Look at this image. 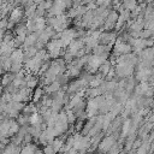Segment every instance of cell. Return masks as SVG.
<instances>
[{
  "instance_id": "cell-1",
  "label": "cell",
  "mask_w": 154,
  "mask_h": 154,
  "mask_svg": "<svg viewBox=\"0 0 154 154\" xmlns=\"http://www.w3.org/2000/svg\"><path fill=\"white\" fill-rule=\"evenodd\" d=\"M132 51V47L125 42V41H122L119 38H117L114 41V46H113V52L114 54L119 55V54H125V53H130Z\"/></svg>"
},
{
  "instance_id": "cell-2",
  "label": "cell",
  "mask_w": 154,
  "mask_h": 154,
  "mask_svg": "<svg viewBox=\"0 0 154 154\" xmlns=\"http://www.w3.org/2000/svg\"><path fill=\"white\" fill-rule=\"evenodd\" d=\"M117 140L113 136H107L106 138H101V141L99 142V149L101 152H108V149L112 147V144L116 142Z\"/></svg>"
},
{
  "instance_id": "cell-3",
  "label": "cell",
  "mask_w": 154,
  "mask_h": 154,
  "mask_svg": "<svg viewBox=\"0 0 154 154\" xmlns=\"http://www.w3.org/2000/svg\"><path fill=\"white\" fill-rule=\"evenodd\" d=\"M10 59L12 63H23V49H13L10 54Z\"/></svg>"
},
{
  "instance_id": "cell-4",
  "label": "cell",
  "mask_w": 154,
  "mask_h": 154,
  "mask_svg": "<svg viewBox=\"0 0 154 154\" xmlns=\"http://www.w3.org/2000/svg\"><path fill=\"white\" fill-rule=\"evenodd\" d=\"M112 67V64L108 61V60H105L103 63H101V65L97 67V70H99V72H100V75L102 76V77H105L106 76V73L109 71V69Z\"/></svg>"
},
{
  "instance_id": "cell-5",
  "label": "cell",
  "mask_w": 154,
  "mask_h": 154,
  "mask_svg": "<svg viewBox=\"0 0 154 154\" xmlns=\"http://www.w3.org/2000/svg\"><path fill=\"white\" fill-rule=\"evenodd\" d=\"M22 16H23V10L22 8H19V7H16L14 10H12L11 11V16H10V20H12V22H17L18 19H20L22 18Z\"/></svg>"
},
{
  "instance_id": "cell-6",
  "label": "cell",
  "mask_w": 154,
  "mask_h": 154,
  "mask_svg": "<svg viewBox=\"0 0 154 154\" xmlns=\"http://www.w3.org/2000/svg\"><path fill=\"white\" fill-rule=\"evenodd\" d=\"M13 78H14V73H5L2 77H1V79H0V84L2 85V87H6V85H8L12 81H13Z\"/></svg>"
},
{
  "instance_id": "cell-7",
  "label": "cell",
  "mask_w": 154,
  "mask_h": 154,
  "mask_svg": "<svg viewBox=\"0 0 154 154\" xmlns=\"http://www.w3.org/2000/svg\"><path fill=\"white\" fill-rule=\"evenodd\" d=\"M130 128H131V120L130 119H126L123 124H122V138L126 137L129 131H130Z\"/></svg>"
},
{
  "instance_id": "cell-8",
  "label": "cell",
  "mask_w": 154,
  "mask_h": 154,
  "mask_svg": "<svg viewBox=\"0 0 154 154\" xmlns=\"http://www.w3.org/2000/svg\"><path fill=\"white\" fill-rule=\"evenodd\" d=\"M20 152H22V153H35V152H38V149L36 148L35 144H31V143L29 142V143L24 144V147L20 149Z\"/></svg>"
},
{
  "instance_id": "cell-9",
  "label": "cell",
  "mask_w": 154,
  "mask_h": 154,
  "mask_svg": "<svg viewBox=\"0 0 154 154\" xmlns=\"http://www.w3.org/2000/svg\"><path fill=\"white\" fill-rule=\"evenodd\" d=\"M43 94H45V91H43L42 88H35V91H34V95H32V102L37 103Z\"/></svg>"
},
{
  "instance_id": "cell-10",
  "label": "cell",
  "mask_w": 154,
  "mask_h": 154,
  "mask_svg": "<svg viewBox=\"0 0 154 154\" xmlns=\"http://www.w3.org/2000/svg\"><path fill=\"white\" fill-rule=\"evenodd\" d=\"M152 36H153V30H152V29H146V28H143L142 30H140L138 37H141V38H148V37H152Z\"/></svg>"
},
{
  "instance_id": "cell-11",
  "label": "cell",
  "mask_w": 154,
  "mask_h": 154,
  "mask_svg": "<svg viewBox=\"0 0 154 154\" xmlns=\"http://www.w3.org/2000/svg\"><path fill=\"white\" fill-rule=\"evenodd\" d=\"M14 32H16L17 35H19V34H26V25H25L24 23L17 24V25L14 26Z\"/></svg>"
},
{
  "instance_id": "cell-12",
  "label": "cell",
  "mask_w": 154,
  "mask_h": 154,
  "mask_svg": "<svg viewBox=\"0 0 154 154\" xmlns=\"http://www.w3.org/2000/svg\"><path fill=\"white\" fill-rule=\"evenodd\" d=\"M23 63H12V65H11V67H10V72H12V73H17L19 70H22L23 67Z\"/></svg>"
},
{
  "instance_id": "cell-13",
  "label": "cell",
  "mask_w": 154,
  "mask_h": 154,
  "mask_svg": "<svg viewBox=\"0 0 154 154\" xmlns=\"http://www.w3.org/2000/svg\"><path fill=\"white\" fill-rule=\"evenodd\" d=\"M42 152H43V153H55V150H54V148L52 147V144H51V143L45 144V147H43Z\"/></svg>"
},
{
  "instance_id": "cell-14",
  "label": "cell",
  "mask_w": 154,
  "mask_h": 154,
  "mask_svg": "<svg viewBox=\"0 0 154 154\" xmlns=\"http://www.w3.org/2000/svg\"><path fill=\"white\" fill-rule=\"evenodd\" d=\"M40 4L42 5V7H43L45 10H48V8L53 5V0H43V1H41Z\"/></svg>"
},
{
  "instance_id": "cell-15",
  "label": "cell",
  "mask_w": 154,
  "mask_h": 154,
  "mask_svg": "<svg viewBox=\"0 0 154 154\" xmlns=\"http://www.w3.org/2000/svg\"><path fill=\"white\" fill-rule=\"evenodd\" d=\"M7 19L6 18H2L1 20H0V29H6V25H7Z\"/></svg>"
},
{
  "instance_id": "cell-16",
  "label": "cell",
  "mask_w": 154,
  "mask_h": 154,
  "mask_svg": "<svg viewBox=\"0 0 154 154\" xmlns=\"http://www.w3.org/2000/svg\"><path fill=\"white\" fill-rule=\"evenodd\" d=\"M41 1H43V0H34V2H35V4H36V5H37V4H40V2H41Z\"/></svg>"
},
{
  "instance_id": "cell-17",
  "label": "cell",
  "mask_w": 154,
  "mask_h": 154,
  "mask_svg": "<svg viewBox=\"0 0 154 154\" xmlns=\"http://www.w3.org/2000/svg\"><path fill=\"white\" fill-rule=\"evenodd\" d=\"M136 1H138V2H144L146 0H136Z\"/></svg>"
}]
</instances>
